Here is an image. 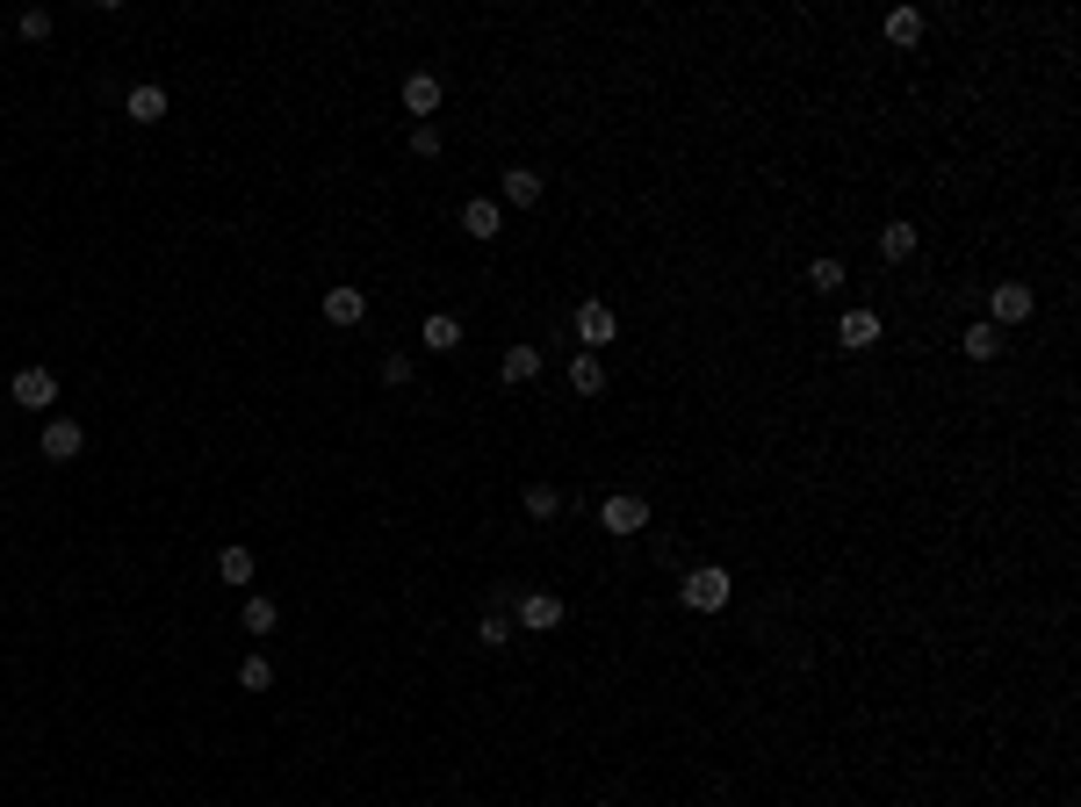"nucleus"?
<instances>
[{"label":"nucleus","instance_id":"obj_12","mask_svg":"<svg viewBox=\"0 0 1081 807\" xmlns=\"http://www.w3.org/2000/svg\"><path fill=\"white\" fill-rule=\"evenodd\" d=\"M959 354H966V361H1002V325L974 318V325L959 332Z\"/></svg>","mask_w":1081,"mask_h":807},{"label":"nucleus","instance_id":"obj_2","mask_svg":"<svg viewBox=\"0 0 1081 807\" xmlns=\"http://www.w3.org/2000/svg\"><path fill=\"white\" fill-rule=\"evenodd\" d=\"M1024 318H1038V289H1031V281H996V289H988V325H1024Z\"/></svg>","mask_w":1081,"mask_h":807},{"label":"nucleus","instance_id":"obj_14","mask_svg":"<svg viewBox=\"0 0 1081 807\" xmlns=\"http://www.w3.org/2000/svg\"><path fill=\"white\" fill-rule=\"evenodd\" d=\"M360 318H368V296H360V289H325V325H346V332H354Z\"/></svg>","mask_w":1081,"mask_h":807},{"label":"nucleus","instance_id":"obj_1","mask_svg":"<svg viewBox=\"0 0 1081 807\" xmlns=\"http://www.w3.org/2000/svg\"><path fill=\"white\" fill-rule=\"evenodd\" d=\"M678 599H686V613H721V606L736 599V577H728L721 563H700V569L678 577Z\"/></svg>","mask_w":1081,"mask_h":807},{"label":"nucleus","instance_id":"obj_25","mask_svg":"<svg viewBox=\"0 0 1081 807\" xmlns=\"http://www.w3.org/2000/svg\"><path fill=\"white\" fill-rule=\"evenodd\" d=\"M239 685L245 692H267V685H275V664H267V656H245V664H239Z\"/></svg>","mask_w":1081,"mask_h":807},{"label":"nucleus","instance_id":"obj_20","mask_svg":"<svg viewBox=\"0 0 1081 807\" xmlns=\"http://www.w3.org/2000/svg\"><path fill=\"white\" fill-rule=\"evenodd\" d=\"M217 577H223L231 591H245V585H253V549H239V541H231V549L217 555Z\"/></svg>","mask_w":1081,"mask_h":807},{"label":"nucleus","instance_id":"obj_9","mask_svg":"<svg viewBox=\"0 0 1081 807\" xmlns=\"http://www.w3.org/2000/svg\"><path fill=\"white\" fill-rule=\"evenodd\" d=\"M166 87H159V80H145V87H130V102H123V116H130V123H138V130H152V123H166Z\"/></svg>","mask_w":1081,"mask_h":807},{"label":"nucleus","instance_id":"obj_28","mask_svg":"<svg viewBox=\"0 0 1081 807\" xmlns=\"http://www.w3.org/2000/svg\"><path fill=\"white\" fill-rule=\"evenodd\" d=\"M412 152L418 159H440V130H433V123H418V130H412Z\"/></svg>","mask_w":1081,"mask_h":807},{"label":"nucleus","instance_id":"obj_23","mask_svg":"<svg viewBox=\"0 0 1081 807\" xmlns=\"http://www.w3.org/2000/svg\"><path fill=\"white\" fill-rule=\"evenodd\" d=\"M519 505H527V519H555L563 512V491H555V483H527V498Z\"/></svg>","mask_w":1081,"mask_h":807},{"label":"nucleus","instance_id":"obj_6","mask_svg":"<svg viewBox=\"0 0 1081 807\" xmlns=\"http://www.w3.org/2000/svg\"><path fill=\"white\" fill-rule=\"evenodd\" d=\"M15 404L51 418L58 412V376H51V368H22V376H15Z\"/></svg>","mask_w":1081,"mask_h":807},{"label":"nucleus","instance_id":"obj_5","mask_svg":"<svg viewBox=\"0 0 1081 807\" xmlns=\"http://www.w3.org/2000/svg\"><path fill=\"white\" fill-rule=\"evenodd\" d=\"M599 527L613 533V541H635V533L649 527V505H642V498H628V491H620V498H606V505H599Z\"/></svg>","mask_w":1081,"mask_h":807},{"label":"nucleus","instance_id":"obj_24","mask_svg":"<svg viewBox=\"0 0 1081 807\" xmlns=\"http://www.w3.org/2000/svg\"><path fill=\"white\" fill-rule=\"evenodd\" d=\"M807 289H815V296H829V289H843V260H807Z\"/></svg>","mask_w":1081,"mask_h":807},{"label":"nucleus","instance_id":"obj_4","mask_svg":"<svg viewBox=\"0 0 1081 807\" xmlns=\"http://www.w3.org/2000/svg\"><path fill=\"white\" fill-rule=\"evenodd\" d=\"M36 447H44V462H72V454L87 447V433H80V418L51 412V418H44V433H36Z\"/></svg>","mask_w":1081,"mask_h":807},{"label":"nucleus","instance_id":"obj_3","mask_svg":"<svg viewBox=\"0 0 1081 807\" xmlns=\"http://www.w3.org/2000/svg\"><path fill=\"white\" fill-rule=\"evenodd\" d=\"M563 613H570V606L555 599V591H519V620H513V627H527V635H555Z\"/></svg>","mask_w":1081,"mask_h":807},{"label":"nucleus","instance_id":"obj_19","mask_svg":"<svg viewBox=\"0 0 1081 807\" xmlns=\"http://www.w3.org/2000/svg\"><path fill=\"white\" fill-rule=\"evenodd\" d=\"M498 376H505V382H513V390H519V382H533V376H541V346H505V361H498Z\"/></svg>","mask_w":1081,"mask_h":807},{"label":"nucleus","instance_id":"obj_8","mask_svg":"<svg viewBox=\"0 0 1081 807\" xmlns=\"http://www.w3.org/2000/svg\"><path fill=\"white\" fill-rule=\"evenodd\" d=\"M541 203V173L533 166H505L498 173V209H533Z\"/></svg>","mask_w":1081,"mask_h":807},{"label":"nucleus","instance_id":"obj_22","mask_svg":"<svg viewBox=\"0 0 1081 807\" xmlns=\"http://www.w3.org/2000/svg\"><path fill=\"white\" fill-rule=\"evenodd\" d=\"M513 635H519V627H513V613H505V606H491V613H483V627H476L483 649H505Z\"/></svg>","mask_w":1081,"mask_h":807},{"label":"nucleus","instance_id":"obj_7","mask_svg":"<svg viewBox=\"0 0 1081 807\" xmlns=\"http://www.w3.org/2000/svg\"><path fill=\"white\" fill-rule=\"evenodd\" d=\"M613 332H620L613 303H599V296H591V303H577V339H584V354H591V346H613Z\"/></svg>","mask_w":1081,"mask_h":807},{"label":"nucleus","instance_id":"obj_16","mask_svg":"<svg viewBox=\"0 0 1081 807\" xmlns=\"http://www.w3.org/2000/svg\"><path fill=\"white\" fill-rule=\"evenodd\" d=\"M570 390H577V396H599L606 390V361H599V354H584V346L570 354Z\"/></svg>","mask_w":1081,"mask_h":807},{"label":"nucleus","instance_id":"obj_21","mask_svg":"<svg viewBox=\"0 0 1081 807\" xmlns=\"http://www.w3.org/2000/svg\"><path fill=\"white\" fill-rule=\"evenodd\" d=\"M239 627H245V635H275V627H281V606L275 599H245Z\"/></svg>","mask_w":1081,"mask_h":807},{"label":"nucleus","instance_id":"obj_10","mask_svg":"<svg viewBox=\"0 0 1081 807\" xmlns=\"http://www.w3.org/2000/svg\"><path fill=\"white\" fill-rule=\"evenodd\" d=\"M837 346H851V354L879 346V310H843L837 318Z\"/></svg>","mask_w":1081,"mask_h":807},{"label":"nucleus","instance_id":"obj_18","mask_svg":"<svg viewBox=\"0 0 1081 807\" xmlns=\"http://www.w3.org/2000/svg\"><path fill=\"white\" fill-rule=\"evenodd\" d=\"M418 339H426L433 354H455V346H462V318H455V310H433V318H426V332H418Z\"/></svg>","mask_w":1081,"mask_h":807},{"label":"nucleus","instance_id":"obj_26","mask_svg":"<svg viewBox=\"0 0 1081 807\" xmlns=\"http://www.w3.org/2000/svg\"><path fill=\"white\" fill-rule=\"evenodd\" d=\"M412 376H418V368H412V354H382V382H390V390H404Z\"/></svg>","mask_w":1081,"mask_h":807},{"label":"nucleus","instance_id":"obj_15","mask_svg":"<svg viewBox=\"0 0 1081 807\" xmlns=\"http://www.w3.org/2000/svg\"><path fill=\"white\" fill-rule=\"evenodd\" d=\"M916 245H923V231H916L909 217L879 223V253H887V260H916Z\"/></svg>","mask_w":1081,"mask_h":807},{"label":"nucleus","instance_id":"obj_27","mask_svg":"<svg viewBox=\"0 0 1081 807\" xmlns=\"http://www.w3.org/2000/svg\"><path fill=\"white\" fill-rule=\"evenodd\" d=\"M15 30H22V36H30V44H44V36H51V15H44V8H30V15H22V22H15Z\"/></svg>","mask_w":1081,"mask_h":807},{"label":"nucleus","instance_id":"obj_11","mask_svg":"<svg viewBox=\"0 0 1081 807\" xmlns=\"http://www.w3.org/2000/svg\"><path fill=\"white\" fill-rule=\"evenodd\" d=\"M462 231H469V239H483V245H491V239L505 231V209L491 203V195H476V203H462Z\"/></svg>","mask_w":1081,"mask_h":807},{"label":"nucleus","instance_id":"obj_17","mask_svg":"<svg viewBox=\"0 0 1081 807\" xmlns=\"http://www.w3.org/2000/svg\"><path fill=\"white\" fill-rule=\"evenodd\" d=\"M887 44L894 51H916V44H923V8H894L887 15Z\"/></svg>","mask_w":1081,"mask_h":807},{"label":"nucleus","instance_id":"obj_13","mask_svg":"<svg viewBox=\"0 0 1081 807\" xmlns=\"http://www.w3.org/2000/svg\"><path fill=\"white\" fill-rule=\"evenodd\" d=\"M440 72H404V108H412V116H433V108H440Z\"/></svg>","mask_w":1081,"mask_h":807}]
</instances>
